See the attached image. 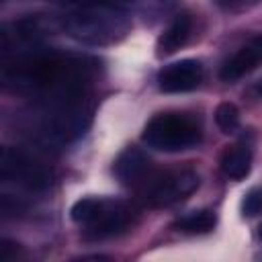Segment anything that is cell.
<instances>
[{"label": "cell", "instance_id": "1", "mask_svg": "<svg viewBox=\"0 0 262 262\" xmlns=\"http://www.w3.org/2000/svg\"><path fill=\"white\" fill-rule=\"evenodd\" d=\"M70 215L78 225L84 227L88 237L104 239L129 229L135 219V207L119 199L84 196L72 205Z\"/></svg>", "mask_w": 262, "mask_h": 262}, {"label": "cell", "instance_id": "2", "mask_svg": "<svg viewBox=\"0 0 262 262\" xmlns=\"http://www.w3.org/2000/svg\"><path fill=\"white\" fill-rule=\"evenodd\" d=\"M199 123L182 113H160L147 121L141 139L158 151H184L201 141Z\"/></svg>", "mask_w": 262, "mask_h": 262}, {"label": "cell", "instance_id": "3", "mask_svg": "<svg viewBox=\"0 0 262 262\" xmlns=\"http://www.w3.org/2000/svg\"><path fill=\"white\" fill-rule=\"evenodd\" d=\"M66 31L86 43H108L125 35L127 20L119 8L113 6H90L72 12L63 20Z\"/></svg>", "mask_w": 262, "mask_h": 262}, {"label": "cell", "instance_id": "4", "mask_svg": "<svg viewBox=\"0 0 262 262\" xmlns=\"http://www.w3.org/2000/svg\"><path fill=\"white\" fill-rule=\"evenodd\" d=\"M196 186L199 174L190 168H182L170 172H151L137 190L149 207H170L192 194Z\"/></svg>", "mask_w": 262, "mask_h": 262}, {"label": "cell", "instance_id": "5", "mask_svg": "<svg viewBox=\"0 0 262 262\" xmlns=\"http://www.w3.org/2000/svg\"><path fill=\"white\" fill-rule=\"evenodd\" d=\"M0 176L27 190H47L53 180L51 168L20 147H4L0 158Z\"/></svg>", "mask_w": 262, "mask_h": 262}, {"label": "cell", "instance_id": "6", "mask_svg": "<svg viewBox=\"0 0 262 262\" xmlns=\"http://www.w3.org/2000/svg\"><path fill=\"white\" fill-rule=\"evenodd\" d=\"M203 80V66L196 59H180L166 66L158 74V86L162 92H188Z\"/></svg>", "mask_w": 262, "mask_h": 262}, {"label": "cell", "instance_id": "7", "mask_svg": "<svg viewBox=\"0 0 262 262\" xmlns=\"http://www.w3.org/2000/svg\"><path fill=\"white\" fill-rule=\"evenodd\" d=\"M113 172L123 184L139 188L154 170H151L149 158L139 147H125L117 156V160L113 164Z\"/></svg>", "mask_w": 262, "mask_h": 262}, {"label": "cell", "instance_id": "8", "mask_svg": "<svg viewBox=\"0 0 262 262\" xmlns=\"http://www.w3.org/2000/svg\"><path fill=\"white\" fill-rule=\"evenodd\" d=\"M262 61V33L254 35L250 41H246L223 66H221V80L223 82H235L248 72H252Z\"/></svg>", "mask_w": 262, "mask_h": 262}, {"label": "cell", "instance_id": "9", "mask_svg": "<svg viewBox=\"0 0 262 262\" xmlns=\"http://www.w3.org/2000/svg\"><path fill=\"white\" fill-rule=\"evenodd\" d=\"M190 31H192V18L188 14H178L168 25V29L160 35V39H158V53L160 55H170V53L178 51L188 41Z\"/></svg>", "mask_w": 262, "mask_h": 262}, {"label": "cell", "instance_id": "10", "mask_svg": "<svg viewBox=\"0 0 262 262\" xmlns=\"http://www.w3.org/2000/svg\"><path fill=\"white\" fill-rule=\"evenodd\" d=\"M252 168V151L248 145L237 143L225 149V154L221 156V170L227 178L231 180H242L248 176Z\"/></svg>", "mask_w": 262, "mask_h": 262}, {"label": "cell", "instance_id": "11", "mask_svg": "<svg viewBox=\"0 0 262 262\" xmlns=\"http://www.w3.org/2000/svg\"><path fill=\"white\" fill-rule=\"evenodd\" d=\"M215 223H217V217L213 211L199 209L182 215L174 225L178 231H184V233H209L215 227Z\"/></svg>", "mask_w": 262, "mask_h": 262}, {"label": "cell", "instance_id": "12", "mask_svg": "<svg viewBox=\"0 0 262 262\" xmlns=\"http://www.w3.org/2000/svg\"><path fill=\"white\" fill-rule=\"evenodd\" d=\"M215 123L223 133H233L239 127V111L233 102H221L215 108Z\"/></svg>", "mask_w": 262, "mask_h": 262}, {"label": "cell", "instance_id": "13", "mask_svg": "<svg viewBox=\"0 0 262 262\" xmlns=\"http://www.w3.org/2000/svg\"><path fill=\"white\" fill-rule=\"evenodd\" d=\"M242 213L246 217H256L262 213V188H252L242 201Z\"/></svg>", "mask_w": 262, "mask_h": 262}, {"label": "cell", "instance_id": "14", "mask_svg": "<svg viewBox=\"0 0 262 262\" xmlns=\"http://www.w3.org/2000/svg\"><path fill=\"white\" fill-rule=\"evenodd\" d=\"M61 4H72V6H80V8H90V6H113L117 8L119 4H123L125 0H59Z\"/></svg>", "mask_w": 262, "mask_h": 262}, {"label": "cell", "instance_id": "15", "mask_svg": "<svg viewBox=\"0 0 262 262\" xmlns=\"http://www.w3.org/2000/svg\"><path fill=\"white\" fill-rule=\"evenodd\" d=\"M18 252H20L18 244H14V242H10V239H2V244H0V260H2V262L16 260Z\"/></svg>", "mask_w": 262, "mask_h": 262}, {"label": "cell", "instance_id": "16", "mask_svg": "<svg viewBox=\"0 0 262 262\" xmlns=\"http://www.w3.org/2000/svg\"><path fill=\"white\" fill-rule=\"evenodd\" d=\"M254 92H256V94L262 98V80H258V82H256V86H254Z\"/></svg>", "mask_w": 262, "mask_h": 262}, {"label": "cell", "instance_id": "17", "mask_svg": "<svg viewBox=\"0 0 262 262\" xmlns=\"http://www.w3.org/2000/svg\"><path fill=\"white\" fill-rule=\"evenodd\" d=\"M258 235H260V239H262V223H260V227H258Z\"/></svg>", "mask_w": 262, "mask_h": 262}]
</instances>
